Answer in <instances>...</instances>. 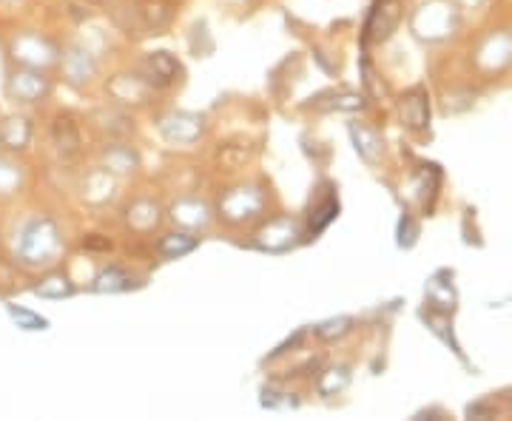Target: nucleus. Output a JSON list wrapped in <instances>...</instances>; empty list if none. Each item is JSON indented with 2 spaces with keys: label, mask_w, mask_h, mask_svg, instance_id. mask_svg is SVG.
Wrapping results in <instances>:
<instances>
[{
  "label": "nucleus",
  "mask_w": 512,
  "mask_h": 421,
  "mask_svg": "<svg viewBox=\"0 0 512 421\" xmlns=\"http://www.w3.org/2000/svg\"><path fill=\"white\" fill-rule=\"evenodd\" d=\"M63 254V237L60 225L52 217H35L29 220L15 237V262L29 271H43L57 265Z\"/></svg>",
  "instance_id": "obj_1"
},
{
  "label": "nucleus",
  "mask_w": 512,
  "mask_h": 421,
  "mask_svg": "<svg viewBox=\"0 0 512 421\" xmlns=\"http://www.w3.org/2000/svg\"><path fill=\"white\" fill-rule=\"evenodd\" d=\"M410 29L424 43H441V40L456 35L458 9L450 0H427L413 12Z\"/></svg>",
  "instance_id": "obj_2"
},
{
  "label": "nucleus",
  "mask_w": 512,
  "mask_h": 421,
  "mask_svg": "<svg viewBox=\"0 0 512 421\" xmlns=\"http://www.w3.org/2000/svg\"><path fill=\"white\" fill-rule=\"evenodd\" d=\"M9 57H12L18 66L46 72V69L57 66V60H60V46H57L52 37L26 29V32H18V35L12 37V43H9Z\"/></svg>",
  "instance_id": "obj_3"
},
{
  "label": "nucleus",
  "mask_w": 512,
  "mask_h": 421,
  "mask_svg": "<svg viewBox=\"0 0 512 421\" xmlns=\"http://www.w3.org/2000/svg\"><path fill=\"white\" fill-rule=\"evenodd\" d=\"M265 205H268V197H265L262 188H256V185H237V188H228L222 194L220 202H217V214L228 225H248V222L262 217Z\"/></svg>",
  "instance_id": "obj_4"
},
{
  "label": "nucleus",
  "mask_w": 512,
  "mask_h": 421,
  "mask_svg": "<svg viewBox=\"0 0 512 421\" xmlns=\"http://www.w3.org/2000/svg\"><path fill=\"white\" fill-rule=\"evenodd\" d=\"M302 239H305V228L296 217H274L254 234V248L271 257H282L291 254Z\"/></svg>",
  "instance_id": "obj_5"
},
{
  "label": "nucleus",
  "mask_w": 512,
  "mask_h": 421,
  "mask_svg": "<svg viewBox=\"0 0 512 421\" xmlns=\"http://www.w3.org/2000/svg\"><path fill=\"white\" fill-rule=\"evenodd\" d=\"M6 97L18 106H37L52 94V80L40 69H26L18 66L6 74Z\"/></svg>",
  "instance_id": "obj_6"
},
{
  "label": "nucleus",
  "mask_w": 512,
  "mask_h": 421,
  "mask_svg": "<svg viewBox=\"0 0 512 421\" xmlns=\"http://www.w3.org/2000/svg\"><path fill=\"white\" fill-rule=\"evenodd\" d=\"M57 66H60V72L66 77V83L74 86V89H83V86H89L97 72H100V60L94 55L92 46H86V43H69V46H63L60 49V60H57Z\"/></svg>",
  "instance_id": "obj_7"
},
{
  "label": "nucleus",
  "mask_w": 512,
  "mask_h": 421,
  "mask_svg": "<svg viewBox=\"0 0 512 421\" xmlns=\"http://www.w3.org/2000/svg\"><path fill=\"white\" fill-rule=\"evenodd\" d=\"M157 131L171 146H194L205 134V117L197 111H168L157 120Z\"/></svg>",
  "instance_id": "obj_8"
},
{
  "label": "nucleus",
  "mask_w": 512,
  "mask_h": 421,
  "mask_svg": "<svg viewBox=\"0 0 512 421\" xmlns=\"http://www.w3.org/2000/svg\"><path fill=\"white\" fill-rule=\"evenodd\" d=\"M399 23H402V3H399V0H376L365 18L362 43L370 46V43H384V40H390L393 32L399 29Z\"/></svg>",
  "instance_id": "obj_9"
},
{
  "label": "nucleus",
  "mask_w": 512,
  "mask_h": 421,
  "mask_svg": "<svg viewBox=\"0 0 512 421\" xmlns=\"http://www.w3.org/2000/svg\"><path fill=\"white\" fill-rule=\"evenodd\" d=\"M339 217V194H336V185L322 183L313 191L311 208H308V228H305V237H319L330 222Z\"/></svg>",
  "instance_id": "obj_10"
},
{
  "label": "nucleus",
  "mask_w": 512,
  "mask_h": 421,
  "mask_svg": "<svg viewBox=\"0 0 512 421\" xmlns=\"http://www.w3.org/2000/svg\"><path fill=\"white\" fill-rule=\"evenodd\" d=\"M137 74L146 80L148 86H154V89H165V86H171V83H177V80H180L183 66H180V60L171 55V52H148V55L143 57V63H140Z\"/></svg>",
  "instance_id": "obj_11"
},
{
  "label": "nucleus",
  "mask_w": 512,
  "mask_h": 421,
  "mask_svg": "<svg viewBox=\"0 0 512 421\" xmlns=\"http://www.w3.org/2000/svg\"><path fill=\"white\" fill-rule=\"evenodd\" d=\"M168 217L171 222L180 228V231H191V234H197V231H205L211 220H214V211H211V205L205 200H197V197H183V200H177L171 208H168Z\"/></svg>",
  "instance_id": "obj_12"
},
{
  "label": "nucleus",
  "mask_w": 512,
  "mask_h": 421,
  "mask_svg": "<svg viewBox=\"0 0 512 421\" xmlns=\"http://www.w3.org/2000/svg\"><path fill=\"white\" fill-rule=\"evenodd\" d=\"M154 86H148L140 74H114L109 80V94L114 97V103L120 106H146L148 100L154 97Z\"/></svg>",
  "instance_id": "obj_13"
},
{
  "label": "nucleus",
  "mask_w": 512,
  "mask_h": 421,
  "mask_svg": "<svg viewBox=\"0 0 512 421\" xmlns=\"http://www.w3.org/2000/svg\"><path fill=\"white\" fill-rule=\"evenodd\" d=\"M458 293L453 288V271H439L427 279L424 285V305L433 308V311L441 313H453L456 311Z\"/></svg>",
  "instance_id": "obj_14"
},
{
  "label": "nucleus",
  "mask_w": 512,
  "mask_h": 421,
  "mask_svg": "<svg viewBox=\"0 0 512 421\" xmlns=\"http://www.w3.org/2000/svg\"><path fill=\"white\" fill-rule=\"evenodd\" d=\"M353 148L359 154V160H365L367 165H376L384 157V140L376 129H370L367 123H350L348 126Z\"/></svg>",
  "instance_id": "obj_15"
},
{
  "label": "nucleus",
  "mask_w": 512,
  "mask_h": 421,
  "mask_svg": "<svg viewBox=\"0 0 512 421\" xmlns=\"http://www.w3.org/2000/svg\"><path fill=\"white\" fill-rule=\"evenodd\" d=\"M32 143V120L26 114H6L0 120V146L6 151H26Z\"/></svg>",
  "instance_id": "obj_16"
},
{
  "label": "nucleus",
  "mask_w": 512,
  "mask_h": 421,
  "mask_svg": "<svg viewBox=\"0 0 512 421\" xmlns=\"http://www.w3.org/2000/svg\"><path fill=\"white\" fill-rule=\"evenodd\" d=\"M478 66L487 69V72H498L504 66L512 63V35H490L481 49H478Z\"/></svg>",
  "instance_id": "obj_17"
},
{
  "label": "nucleus",
  "mask_w": 512,
  "mask_h": 421,
  "mask_svg": "<svg viewBox=\"0 0 512 421\" xmlns=\"http://www.w3.org/2000/svg\"><path fill=\"white\" fill-rule=\"evenodd\" d=\"M399 114H402V123L407 129H427L430 123V97L424 89H410L399 100Z\"/></svg>",
  "instance_id": "obj_18"
},
{
  "label": "nucleus",
  "mask_w": 512,
  "mask_h": 421,
  "mask_svg": "<svg viewBox=\"0 0 512 421\" xmlns=\"http://www.w3.org/2000/svg\"><path fill=\"white\" fill-rule=\"evenodd\" d=\"M114 191H117V177L106 171L103 165L89 171L83 180V200L89 205H106V202L114 200Z\"/></svg>",
  "instance_id": "obj_19"
},
{
  "label": "nucleus",
  "mask_w": 512,
  "mask_h": 421,
  "mask_svg": "<svg viewBox=\"0 0 512 421\" xmlns=\"http://www.w3.org/2000/svg\"><path fill=\"white\" fill-rule=\"evenodd\" d=\"M163 222V208L154 200H134L126 208V225L137 234H151Z\"/></svg>",
  "instance_id": "obj_20"
},
{
  "label": "nucleus",
  "mask_w": 512,
  "mask_h": 421,
  "mask_svg": "<svg viewBox=\"0 0 512 421\" xmlns=\"http://www.w3.org/2000/svg\"><path fill=\"white\" fill-rule=\"evenodd\" d=\"M100 165L111 171L114 177H123V174H134L140 168V154L126 143H111L103 148L100 154Z\"/></svg>",
  "instance_id": "obj_21"
},
{
  "label": "nucleus",
  "mask_w": 512,
  "mask_h": 421,
  "mask_svg": "<svg viewBox=\"0 0 512 421\" xmlns=\"http://www.w3.org/2000/svg\"><path fill=\"white\" fill-rule=\"evenodd\" d=\"M131 288H137V279L128 274L126 268H120V265H109V268H103L100 274L92 279V291L94 293H126Z\"/></svg>",
  "instance_id": "obj_22"
},
{
  "label": "nucleus",
  "mask_w": 512,
  "mask_h": 421,
  "mask_svg": "<svg viewBox=\"0 0 512 421\" xmlns=\"http://www.w3.org/2000/svg\"><path fill=\"white\" fill-rule=\"evenodd\" d=\"M197 245H200V237H194L191 231H171V234H165L157 242V251H160V257L163 259H183L188 257L191 251H197Z\"/></svg>",
  "instance_id": "obj_23"
},
{
  "label": "nucleus",
  "mask_w": 512,
  "mask_h": 421,
  "mask_svg": "<svg viewBox=\"0 0 512 421\" xmlns=\"http://www.w3.org/2000/svg\"><path fill=\"white\" fill-rule=\"evenodd\" d=\"M365 97L356 92H325L319 94L313 103H308L305 109H319V111H362L365 109Z\"/></svg>",
  "instance_id": "obj_24"
},
{
  "label": "nucleus",
  "mask_w": 512,
  "mask_h": 421,
  "mask_svg": "<svg viewBox=\"0 0 512 421\" xmlns=\"http://www.w3.org/2000/svg\"><path fill=\"white\" fill-rule=\"evenodd\" d=\"M350 385V367L348 365H333L325 367L319 376H316V393L322 399H333L339 393H345Z\"/></svg>",
  "instance_id": "obj_25"
},
{
  "label": "nucleus",
  "mask_w": 512,
  "mask_h": 421,
  "mask_svg": "<svg viewBox=\"0 0 512 421\" xmlns=\"http://www.w3.org/2000/svg\"><path fill=\"white\" fill-rule=\"evenodd\" d=\"M94 123H97V129L106 131L111 140H123L134 129L131 117L123 109H100L94 114Z\"/></svg>",
  "instance_id": "obj_26"
},
{
  "label": "nucleus",
  "mask_w": 512,
  "mask_h": 421,
  "mask_svg": "<svg viewBox=\"0 0 512 421\" xmlns=\"http://www.w3.org/2000/svg\"><path fill=\"white\" fill-rule=\"evenodd\" d=\"M74 291H77V288H74L72 279L66 274H60V271L37 279V285L32 288V293L40 296V299H69V296H74Z\"/></svg>",
  "instance_id": "obj_27"
},
{
  "label": "nucleus",
  "mask_w": 512,
  "mask_h": 421,
  "mask_svg": "<svg viewBox=\"0 0 512 421\" xmlns=\"http://www.w3.org/2000/svg\"><path fill=\"white\" fill-rule=\"evenodd\" d=\"M52 137H55V146L63 157H72L74 151L80 148V129H77V123H74L69 114H60L57 117Z\"/></svg>",
  "instance_id": "obj_28"
},
{
  "label": "nucleus",
  "mask_w": 512,
  "mask_h": 421,
  "mask_svg": "<svg viewBox=\"0 0 512 421\" xmlns=\"http://www.w3.org/2000/svg\"><path fill=\"white\" fill-rule=\"evenodd\" d=\"M140 12H143L146 35H151V32H160L163 26H168V20H171V3H165V0H143L140 3Z\"/></svg>",
  "instance_id": "obj_29"
},
{
  "label": "nucleus",
  "mask_w": 512,
  "mask_h": 421,
  "mask_svg": "<svg viewBox=\"0 0 512 421\" xmlns=\"http://www.w3.org/2000/svg\"><path fill=\"white\" fill-rule=\"evenodd\" d=\"M23 183H26L23 168H20L15 160H9V157H0V197L18 194L20 188H23Z\"/></svg>",
  "instance_id": "obj_30"
},
{
  "label": "nucleus",
  "mask_w": 512,
  "mask_h": 421,
  "mask_svg": "<svg viewBox=\"0 0 512 421\" xmlns=\"http://www.w3.org/2000/svg\"><path fill=\"white\" fill-rule=\"evenodd\" d=\"M259 404L265 410H293V407H299V399L293 393H288L285 387L265 385L259 390Z\"/></svg>",
  "instance_id": "obj_31"
},
{
  "label": "nucleus",
  "mask_w": 512,
  "mask_h": 421,
  "mask_svg": "<svg viewBox=\"0 0 512 421\" xmlns=\"http://www.w3.org/2000/svg\"><path fill=\"white\" fill-rule=\"evenodd\" d=\"M356 325V319L353 316H330L325 322H319L313 333L322 339V342H336V339H342V336H348L350 330Z\"/></svg>",
  "instance_id": "obj_32"
},
{
  "label": "nucleus",
  "mask_w": 512,
  "mask_h": 421,
  "mask_svg": "<svg viewBox=\"0 0 512 421\" xmlns=\"http://www.w3.org/2000/svg\"><path fill=\"white\" fill-rule=\"evenodd\" d=\"M6 311L12 316V322L20 330H46L49 328V319H43L40 313L29 311V308H20V305H6Z\"/></svg>",
  "instance_id": "obj_33"
},
{
  "label": "nucleus",
  "mask_w": 512,
  "mask_h": 421,
  "mask_svg": "<svg viewBox=\"0 0 512 421\" xmlns=\"http://www.w3.org/2000/svg\"><path fill=\"white\" fill-rule=\"evenodd\" d=\"M416 237H419V225L413 222L410 214H404L402 222H399V245H402V248H413V245H416Z\"/></svg>",
  "instance_id": "obj_34"
},
{
  "label": "nucleus",
  "mask_w": 512,
  "mask_h": 421,
  "mask_svg": "<svg viewBox=\"0 0 512 421\" xmlns=\"http://www.w3.org/2000/svg\"><path fill=\"white\" fill-rule=\"evenodd\" d=\"M305 333H308V330H305V328L296 330V333H293V339H288V342H282V345H279V348H276L274 353L268 356V359H276V356H282V353H288V350H293V348H296V345H302V339H305Z\"/></svg>",
  "instance_id": "obj_35"
},
{
  "label": "nucleus",
  "mask_w": 512,
  "mask_h": 421,
  "mask_svg": "<svg viewBox=\"0 0 512 421\" xmlns=\"http://www.w3.org/2000/svg\"><path fill=\"white\" fill-rule=\"evenodd\" d=\"M493 413H495V407L487 402H478L467 407V416H470V419H490Z\"/></svg>",
  "instance_id": "obj_36"
},
{
  "label": "nucleus",
  "mask_w": 512,
  "mask_h": 421,
  "mask_svg": "<svg viewBox=\"0 0 512 421\" xmlns=\"http://www.w3.org/2000/svg\"><path fill=\"white\" fill-rule=\"evenodd\" d=\"M427 416H439V419H444L447 413L439 410V407H430V410H421V413H416V419H427Z\"/></svg>",
  "instance_id": "obj_37"
},
{
  "label": "nucleus",
  "mask_w": 512,
  "mask_h": 421,
  "mask_svg": "<svg viewBox=\"0 0 512 421\" xmlns=\"http://www.w3.org/2000/svg\"><path fill=\"white\" fill-rule=\"evenodd\" d=\"M83 245H89V248H111V242H97V239H89Z\"/></svg>",
  "instance_id": "obj_38"
},
{
  "label": "nucleus",
  "mask_w": 512,
  "mask_h": 421,
  "mask_svg": "<svg viewBox=\"0 0 512 421\" xmlns=\"http://www.w3.org/2000/svg\"><path fill=\"white\" fill-rule=\"evenodd\" d=\"M20 3H23V0H0V9H15Z\"/></svg>",
  "instance_id": "obj_39"
}]
</instances>
